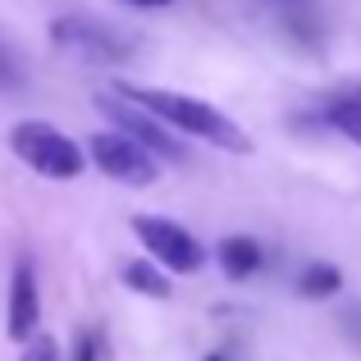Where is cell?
<instances>
[{"label":"cell","mask_w":361,"mask_h":361,"mask_svg":"<svg viewBox=\"0 0 361 361\" xmlns=\"http://www.w3.org/2000/svg\"><path fill=\"white\" fill-rule=\"evenodd\" d=\"M329 123H334L338 133H348L361 147V101H334V106H329Z\"/></svg>","instance_id":"8fae6325"},{"label":"cell","mask_w":361,"mask_h":361,"mask_svg":"<svg viewBox=\"0 0 361 361\" xmlns=\"http://www.w3.org/2000/svg\"><path fill=\"white\" fill-rule=\"evenodd\" d=\"M87 156L106 178H119L128 188H151L160 178L151 151L142 142H133L128 133H97V137H87Z\"/></svg>","instance_id":"3957f363"},{"label":"cell","mask_w":361,"mask_h":361,"mask_svg":"<svg viewBox=\"0 0 361 361\" xmlns=\"http://www.w3.org/2000/svg\"><path fill=\"white\" fill-rule=\"evenodd\" d=\"M215 256H220V270L229 279H252L261 270V247H256V238H247V233H229V238L215 247Z\"/></svg>","instance_id":"ba28073f"},{"label":"cell","mask_w":361,"mask_h":361,"mask_svg":"<svg viewBox=\"0 0 361 361\" xmlns=\"http://www.w3.org/2000/svg\"><path fill=\"white\" fill-rule=\"evenodd\" d=\"M97 110L115 119L133 142H142V147L160 151V156H178V142H174V137H169V133L156 123V115H147V110H133V101H123L119 92H110V97L101 92V97H97Z\"/></svg>","instance_id":"8992f818"},{"label":"cell","mask_w":361,"mask_h":361,"mask_svg":"<svg viewBox=\"0 0 361 361\" xmlns=\"http://www.w3.org/2000/svg\"><path fill=\"white\" fill-rule=\"evenodd\" d=\"M133 233H137L142 247H147L165 270H174V274H197L206 265V247L197 243L188 229H178L174 220H160V215H133Z\"/></svg>","instance_id":"277c9868"},{"label":"cell","mask_w":361,"mask_h":361,"mask_svg":"<svg viewBox=\"0 0 361 361\" xmlns=\"http://www.w3.org/2000/svg\"><path fill=\"white\" fill-rule=\"evenodd\" d=\"M338 288H343V270H338V265H325V261L307 265L302 279H298V293L307 302H325V298H334Z\"/></svg>","instance_id":"9c48e42d"},{"label":"cell","mask_w":361,"mask_h":361,"mask_svg":"<svg viewBox=\"0 0 361 361\" xmlns=\"http://www.w3.org/2000/svg\"><path fill=\"white\" fill-rule=\"evenodd\" d=\"M73 361H101V338L97 329H82L78 343H73Z\"/></svg>","instance_id":"4fadbf2b"},{"label":"cell","mask_w":361,"mask_h":361,"mask_svg":"<svg viewBox=\"0 0 361 361\" xmlns=\"http://www.w3.org/2000/svg\"><path fill=\"white\" fill-rule=\"evenodd\" d=\"M123 283H128L133 293H142V298H156V302H169V279L156 270V265H147V261H133V265H123Z\"/></svg>","instance_id":"30bf717a"},{"label":"cell","mask_w":361,"mask_h":361,"mask_svg":"<svg viewBox=\"0 0 361 361\" xmlns=\"http://www.w3.org/2000/svg\"><path fill=\"white\" fill-rule=\"evenodd\" d=\"M37 320H42V298H37V279L32 265H18L14 283H9V338L27 343L37 334Z\"/></svg>","instance_id":"52a82bcc"},{"label":"cell","mask_w":361,"mask_h":361,"mask_svg":"<svg viewBox=\"0 0 361 361\" xmlns=\"http://www.w3.org/2000/svg\"><path fill=\"white\" fill-rule=\"evenodd\" d=\"M55 46H69V51H82L92 60H128L133 42L119 32V27L92 23V18H55L51 23Z\"/></svg>","instance_id":"5b68a950"},{"label":"cell","mask_w":361,"mask_h":361,"mask_svg":"<svg viewBox=\"0 0 361 361\" xmlns=\"http://www.w3.org/2000/svg\"><path fill=\"white\" fill-rule=\"evenodd\" d=\"M18 361H60V343L46 338V334H32V338H27V353Z\"/></svg>","instance_id":"7c38bea8"},{"label":"cell","mask_w":361,"mask_h":361,"mask_svg":"<svg viewBox=\"0 0 361 361\" xmlns=\"http://www.w3.org/2000/svg\"><path fill=\"white\" fill-rule=\"evenodd\" d=\"M206 361H224V357H215V353H211V357H206Z\"/></svg>","instance_id":"2e32d148"},{"label":"cell","mask_w":361,"mask_h":361,"mask_svg":"<svg viewBox=\"0 0 361 361\" xmlns=\"http://www.w3.org/2000/svg\"><path fill=\"white\" fill-rule=\"evenodd\" d=\"M123 5H142V9H165L169 0H123Z\"/></svg>","instance_id":"9a60e30c"},{"label":"cell","mask_w":361,"mask_h":361,"mask_svg":"<svg viewBox=\"0 0 361 361\" xmlns=\"http://www.w3.org/2000/svg\"><path fill=\"white\" fill-rule=\"evenodd\" d=\"M115 92L123 101H133V106H142L147 115H156L160 123L188 133V137L211 142V147L229 151V156H247V151H252V137H247L229 115H220L211 101H202V97L169 92V87H142V82H115Z\"/></svg>","instance_id":"6da1fadb"},{"label":"cell","mask_w":361,"mask_h":361,"mask_svg":"<svg viewBox=\"0 0 361 361\" xmlns=\"http://www.w3.org/2000/svg\"><path fill=\"white\" fill-rule=\"evenodd\" d=\"M18 82V64H14V55L0 46V87H14Z\"/></svg>","instance_id":"5bb4252c"},{"label":"cell","mask_w":361,"mask_h":361,"mask_svg":"<svg viewBox=\"0 0 361 361\" xmlns=\"http://www.w3.org/2000/svg\"><path fill=\"white\" fill-rule=\"evenodd\" d=\"M9 147H14V156L23 160L27 169H37V174L55 178V183H69V178L82 174V165H87V156H82V147L73 137H64L55 123L46 119H23L9 128Z\"/></svg>","instance_id":"7a4b0ae2"}]
</instances>
